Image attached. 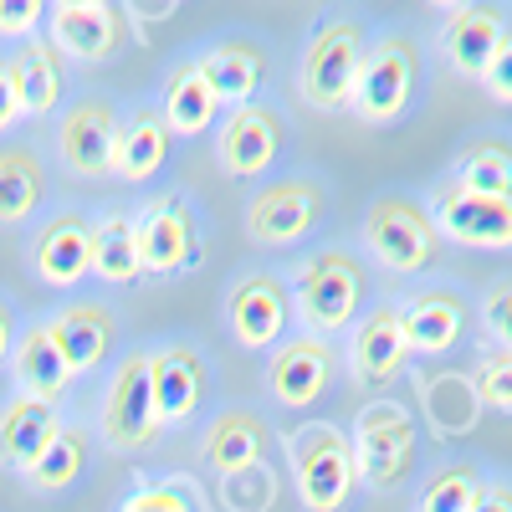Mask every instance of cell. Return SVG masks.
<instances>
[{"label": "cell", "mask_w": 512, "mask_h": 512, "mask_svg": "<svg viewBox=\"0 0 512 512\" xmlns=\"http://www.w3.org/2000/svg\"><path fill=\"white\" fill-rule=\"evenodd\" d=\"M287 461H292V482H297V497H303L308 512H344L354 502V451H349V436L328 420H313V425H297L287 436Z\"/></svg>", "instance_id": "obj_1"}, {"label": "cell", "mask_w": 512, "mask_h": 512, "mask_svg": "<svg viewBox=\"0 0 512 512\" xmlns=\"http://www.w3.org/2000/svg\"><path fill=\"white\" fill-rule=\"evenodd\" d=\"M364 246L374 251L379 267L400 277H420L441 262V231L431 210L410 195H374L364 210Z\"/></svg>", "instance_id": "obj_2"}, {"label": "cell", "mask_w": 512, "mask_h": 512, "mask_svg": "<svg viewBox=\"0 0 512 512\" xmlns=\"http://www.w3.org/2000/svg\"><path fill=\"white\" fill-rule=\"evenodd\" d=\"M415 415L400 405V400H369L354 420V436H349V451H354V477L374 492H390L410 477L415 466Z\"/></svg>", "instance_id": "obj_3"}, {"label": "cell", "mask_w": 512, "mask_h": 512, "mask_svg": "<svg viewBox=\"0 0 512 512\" xmlns=\"http://www.w3.org/2000/svg\"><path fill=\"white\" fill-rule=\"evenodd\" d=\"M364 52H369L364 21H354V16L323 21V26L308 36L303 72H297V82H303V98H308L318 113L349 108V93H354V77H359Z\"/></svg>", "instance_id": "obj_4"}, {"label": "cell", "mask_w": 512, "mask_h": 512, "mask_svg": "<svg viewBox=\"0 0 512 512\" xmlns=\"http://www.w3.org/2000/svg\"><path fill=\"white\" fill-rule=\"evenodd\" d=\"M415 82H420L415 41L405 31H390V36H379L374 47L364 52L354 93H349V108L364 123H395V118H405V108L415 98Z\"/></svg>", "instance_id": "obj_5"}, {"label": "cell", "mask_w": 512, "mask_h": 512, "mask_svg": "<svg viewBox=\"0 0 512 512\" xmlns=\"http://www.w3.org/2000/svg\"><path fill=\"white\" fill-rule=\"evenodd\" d=\"M359 297H364V272L349 251L328 246L297 267V313L313 328V338L344 333L359 313Z\"/></svg>", "instance_id": "obj_6"}, {"label": "cell", "mask_w": 512, "mask_h": 512, "mask_svg": "<svg viewBox=\"0 0 512 512\" xmlns=\"http://www.w3.org/2000/svg\"><path fill=\"white\" fill-rule=\"evenodd\" d=\"M98 431L113 451H144L149 441H159L164 420L154 405V374H149V349L128 354L103 395V415H98Z\"/></svg>", "instance_id": "obj_7"}, {"label": "cell", "mask_w": 512, "mask_h": 512, "mask_svg": "<svg viewBox=\"0 0 512 512\" xmlns=\"http://www.w3.org/2000/svg\"><path fill=\"white\" fill-rule=\"evenodd\" d=\"M134 246H139V272H149V277H180V272L200 267L205 241L195 231L185 195H159L134 221Z\"/></svg>", "instance_id": "obj_8"}, {"label": "cell", "mask_w": 512, "mask_h": 512, "mask_svg": "<svg viewBox=\"0 0 512 512\" xmlns=\"http://www.w3.org/2000/svg\"><path fill=\"white\" fill-rule=\"evenodd\" d=\"M323 216V185L313 180H272L246 200V236L262 246H292L303 241Z\"/></svg>", "instance_id": "obj_9"}, {"label": "cell", "mask_w": 512, "mask_h": 512, "mask_svg": "<svg viewBox=\"0 0 512 512\" xmlns=\"http://www.w3.org/2000/svg\"><path fill=\"white\" fill-rule=\"evenodd\" d=\"M226 323L236 333V344L262 354L277 349V338L292 323V292L277 272H246L231 292H226Z\"/></svg>", "instance_id": "obj_10"}, {"label": "cell", "mask_w": 512, "mask_h": 512, "mask_svg": "<svg viewBox=\"0 0 512 512\" xmlns=\"http://www.w3.org/2000/svg\"><path fill=\"white\" fill-rule=\"evenodd\" d=\"M52 21V47L62 52V62H108L123 52L128 41V16L123 6H103V0H62L47 11Z\"/></svg>", "instance_id": "obj_11"}, {"label": "cell", "mask_w": 512, "mask_h": 512, "mask_svg": "<svg viewBox=\"0 0 512 512\" xmlns=\"http://www.w3.org/2000/svg\"><path fill=\"white\" fill-rule=\"evenodd\" d=\"M118 113L108 98H77L62 108V123H57V149L67 159L72 175L82 180H103L113 175V149H118Z\"/></svg>", "instance_id": "obj_12"}, {"label": "cell", "mask_w": 512, "mask_h": 512, "mask_svg": "<svg viewBox=\"0 0 512 512\" xmlns=\"http://www.w3.org/2000/svg\"><path fill=\"white\" fill-rule=\"evenodd\" d=\"M431 221H436L441 241L472 246V251H502L512 241V205L492 200V195H472V190H461L456 180L436 190Z\"/></svg>", "instance_id": "obj_13"}, {"label": "cell", "mask_w": 512, "mask_h": 512, "mask_svg": "<svg viewBox=\"0 0 512 512\" xmlns=\"http://www.w3.org/2000/svg\"><path fill=\"white\" fill-rule=\"evenodd\" d=\"M466 297L456 287H420L410 303L400 308V333L410 354H451L466 333Z\"/></svg>", "instance_id": "obj_14"}, {"label": "cell", "mask_w": 512, "mask_h": 512, "mask_svg": "<svg viewBox=\"0 0 512 512\" xmlns=\"http://www.w3.org/2000/svg\"><path fill=\"white\" fill-rule=\"evenodd\" d=\"M410 364V349H405V333H400V308L395 303H379L359 333H354V344H349V369L354 379L364 384V390H390V384L405 374Z\"/></svg>", "instance_id": "obj_15"}, {"label": "cell", "mask_w": 512, "mask_h": 512, "mask_svg": "<svg viewBox=\"0 0 512 512\" xmlns=\"http://www.w3.org/2000/svg\"><path fill=\"white\" fill-rule=\"evenodd\" d=\"M446 62L461 72L482 82V72L492 67V57L507 47V11L502 6H451L446 11Z\"/></svg>", "instance_id": "obj_16"}, {"label": "cell", "mask_w": 512, "mask_h": 512, "mask_svg": "<svg viewBox=\"0 0 512 512\" xmlns=\"http://www.w3.org/2000/svg\"><path fill=\"white\" fill-rule=\"evenodd\" d=\"M277 149H282V123L262 103H246L221 123V169L236 175V180L267 175V169L277 164Z\"/></svg>", "instance_id": "obj_17"}, {"label": "cell", "mask_w": 512, "mask_h": 512, "mask_svg": "<svg viewBox=\"0 0 512 512\" xmlns=\"http://www.w3.org/2000/svg\"><path fill=\"white\" fill-rule=\"evenodd\" d=\"M41 328H47L52 349L62 354L67 374L98 369V364L108 359V349H113V333H118V328H113V313L98 308V303H67V308H57Z\"/></svg>", "instance_id": "obj_18"}, {"label": "cell", "mask_w": 512, "mask_h": 512, "mask_svg": "<svg viewBox=\"0 0 512 512\" xmlns=\"http://www.w3.org/2000/svg\"><path fill=\"white\" fill-rule=\"evenodd\" d=\"M328 379H333V349L323 344V338H292V344H282L272 359H267V390L292 405V410H303L313 405L323 390H328Z\"/></svg>", "instance_id": "obj_19"}, {"label": "cell", "mask_w": 512, "mask_h": 512, "mask_svg": "<svg viewBox=\"0 0 512 512\" xmlns=\"http://www.w3.org/2000/svg\"><path fill=\"white\" fill-rule=\"evenodd\" d=\"M6 72H11L21 118L26 113L36 118V113H57L62 108V98H67V62H62V52L52 47L47 36L21 41V47L11 52V62H6Z\"/></svg>", "instance_id": "obj_20"}, {"label": "cell", "mask_w": 512, "mask_h": 512, "mask_svg": "<svg viewBox=\"0 0 512 512\" xmlns=\"http://www.w3.org/2000/svg\"><path fill=\"white\" fill-rule=\"evenodd\" d=\"M31 267L41 282L52 287H72L93 272V226L77 216V210H67V216H52L47 226H41L36 246H31Z\"/></svg>", "instance_id": "obj_21"}, {"label": "cell", "mask_w": 512, "mask_h": 512, "mask_svg": "<svg viewBox=\"0 0 512 512\" xmlns=\"http://www.w3.org/2000/svg\"><path fill=\"white\" fill-rule=\"evenodd\" d=\"M267 446H272V431L256 410H221L216 420H210L205 441H200V461L216 477H236V472L262 461Z\"/></svg>", "instance_id": "obj_22"}, {"label": "cell", "mask_w": 512, "mask_h": 512, "mask_svg": "<svg viewBox=\"0 0 512 512\" xmlns=\"http://www.w3.org/2000/svg\"><path fill=\"white\" fill-rule=\"evenodd\" d=\"M149 374H154V405L164 425H185L195 420V410L205 405V359L185 344H169L159 354H149Z\"/></svg>", "instance_id": "obj_23"}, {"label": "cell", "mask_w": 512, "mask_h": 512, "mask_svg": "<svg viewBox=\"0 0 512 512\" xmlns=\"http://www.w3.org/2000/svg\"><path fill=\"white\" fill-rule=\"evenodd\" d=\"M195 67H200V77H205V88L216 93V103L246 108L251 93L262 88L267 57H262V47H256L251 36H226V41H216V47H210Z\"/></svg>", "instance_id": "obj_24"}, {"label": "cell", "mask_w": 512, "mask_h": 512, "mask_svg": "<svg viewBox=\"0 0 512 512\" xmlns=\"http://www.w3.org/2000/svg\"><path fill=\"white\" fill-rule=\"evenodd\" d=\"M169 159V128L154 108L144 113H128L118 123V149H113V175L139 185V180H154Z\"/></svg>", "instance_id": "obj_25"}, {"label": "cell", "mask_w": 512, "mask_h": 512, "mask_svg": "<svg viewBox=\"0 0 512 512\" xmlns=\"http://www.w3.org/2000/svg\"><path fill=\"white\" fill-rule=\"evenodd\" d=\"M57 436V410L47 400H11L0 410V466L26 472V466L47 451V441Z\"/></svg>", "instance_id": "obj_26"}, {"label": "cell", "mask_w": 512, "mask_h": 512, "mask_svg": "<svg viewBox=\"0 0 512 512\" xmlns=\"http://www.w3.org/2000/svg\"><path fill=\"white\" fill-rule=\"evenodd\" d=\"M47 200V169L26 144L0 149V226L31 221Z\"/></svg>", "instance_id": "obj_27"}, {"label": "cell", "mask_w": 512, "mask_h": 512, "mask_svg": "<svg viewBox=\"0 0 512 512\" xmlns=\"http://www.w3.org/2000/svg\"><path fill=\"white\" fill-rule=\"evenodd\" d=\"M11 369H16V384H21V395L26 400H62V390H67V364H62V354L52 349V338H47V328H26L21 338H16V349H11Z\"/></svg>", "instance_id": "obj_28"}, {"label": "cell", "mask_w": 512, "mask_h": 512, "mask_svg": "<svg viewBox=\"0 0 512 512\" xmlns=\"http://www.w3.org/2000/svg\"><path fill=\"white\" fill-rule=\"evenodd\" d=\"M216 93L205 88V77H200V67L195 62H185V67H175L169 72V82H164V108H159V118H164V128L169 134H205L210 123H216Z\"/></svg>", "instance_id": "obj_29"}, {"label": "cell", "mask_w": 512, "mask_h": 512, "mask_svg": "<svg viewBox=\"0 0 512 512\" xmlns=\"http://www.w3.org/2000/svg\"><path fill=\"white\" fill-rule=\"evenodd\" d=\"M88 431L82 425H57V436L47 441V451H41L31 466H26V487H36V492H62V487H72L82 472H88Z\"/></svg>", "instance_id": "obj_30"}, {"label": "cell", "mask_w": 512, "mask_h": 512, "mask_svg": "<svg viewBox=\"0 0 512 512\" xmlns=\"http://www.w3.org/2000/svg\"><path fill=\"white\" fill-rule=\"evenodd\" d=\"M93 272L113 287L139 282V246H134V221L128 216H103L93 226Z\"/></svg>", "instance_id": "obj_31"}, {"label": "cell", "mask_w": 512, "mask_h": 512, "mask_svg": "<svg viewBox=\"0 0 512 512\" xmlns=\"http://www.w3.org/2000/svg\"><path fill=\"white\" fill-rule=\"evenodd\" d=\"M456 185L472 190V195L507 200V190H512L507 139H477V144H466V149H461V164H456Z\"/></svg>", "instance_id": "obj_32"}, {"label": "cell", "mask_w": 512, "mask_h": 512, "mask_svg": "<svg viewBox=\"0 0 512 512\" xmlns=\"http://www.w3.org/2000/svg\"><path fill=\"white\" fill-rule=\"evenodd\" d=\"M477 492H482V472L472 461H451V466H441V472L425 482V492H420V512H466L477 502Z\"/></svg>", "instance_id": "obj_33"}, {"label": "cell", "mask_w": 512, "mask_h": 512, "mask_svg": "<svg viewBox=\"0 0 512 512\" xmlns=\"http://www.w3.org/2000/svg\"><path fill=\"white\" fill-rule=\"evenodd\" d=\"M123 512H205V502L190 487V477H169V482L139 487L134 497L123 502Z\"/></svg>", "instance_id": "obj_34"}, {"label": "cell", "mask_w": 512, "mask_h": 512, "mask_svg": "<svg viewBox=\"0 0 512 512\" xmlns=\"http://www.w3.org/2000/svg\"><path fill=\"white\" fill-rule=\"evenodd\" d=\"M472 390H477V400H487L492 410H507V405H512V354H507V349L482 354Z\"/></svg>", "instance_id": "obj_35"}, {"label": "cell", "mask_w": 512, "mask_h": 512, "mask_svg": "<svg viewBox=\"0 0 512 512\" xmlns=\"http://www.w3.org/2000/svg\"><path fill=\"white\" fill-rule=\"evenodd\" d=\"M482 333L492 338V349H507V344H512V287H507V282H497V287L487 292Z\"/></svg>", "instance_id": "obj_36"}, {"label": "cell", "mask_w": 512, "mask_h": 512, "mask_svg": "<svg viewBox=\"0 0 512 512\" xmlns=\"http://www.w3.org/2000/svg\"><path fill=\"white\" fill-rule=\"evenodd\" d=\"M41 16H47V6H36V0H0V36H26Z\"/></svg>", "instance_id": "obj_37"}, {"label": "cell", "mask_w": 512, "mask_h": 512, "mask_svg": "<svg viewBox=\"0 0 512 512\" xmlns=\"http://www.w3.org/2000/svg\"><path fill=\"white\" fill-rule=\"evenodd\" d=\"M482 88L492 93V103H497V108H507V103H512V41L492 57V67L482 72Z\"/></svg>", "instance_id": "obj_38"}, {"label": "cell", "mask_w": 512, "mask_h": 512, "mask_svg": "<svg viewBox=\"0 0 512 512\" xmlns=\"http://www.w3.org/2000/svg\"><path fill=\"white\" fill-rule=\"evenodd\" d=\"M16 123H21V103H16V88H11L6 62H0V134H6V128H16Z\"/></svg>", "instance_id": "obj_39"}, {"label": "cell", "mask_w": 512, "mask_h": 512, "mask_svg": "<svg viewBox=\"0 0 512 512\" xmlns=\"http://www.w3.org/2000/svg\"><path fill=\"white\" fill-rule=\"evenodd\" d=\"M180 6H169V0H159V6H123L128 21H139V26H154V21H169Z\"/></svg>", "instance_id": "obj_40"}, {"label": "cell", "mask_w": 512, "mask_h": 512, "mask_svg": "<svg viewBox=\"0 0 512 512\" xmlns=\"http://www.w3.org/2000/svg\"><path fill=\"white\" fill-rule=\"evenodd\" d=\"M466 512H512V502H507V492H502V487H482V492H477V502L466 507Z\"/></svg>", "instance_id": "obj_41"}, {"label": "cell", "mask_w": 512, "mask_h": 512, "mask_svg": "<svg viewBox=\"0 0 512 512\" xmlns=\"http://www.w3.org/2000/svg\"><path fill=\"white\" fill-rule=\"evenodd\" d=\"M11 349H16V318H11L6 303H0V364L11 359Z\"/></svg>", "instance_id": "obj_42"}]
</instances>
